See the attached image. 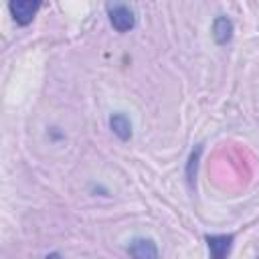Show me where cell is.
<instances>
[{"label": "cell", "instance_id": "277c9868", "mask_svg": "<svg viewBox=\"0 0 259 259\" xmlns=\"http://www.w3.org/2000/svg\"><path fill=\"white\" fill-rule=\"evenodd\" d=\"M127 253L132 259H158V247L152 239H132L127 245Z\"/></svg>", "mask_w": 259, "mask_h": 259}, {"label": "cell", "instance_id": "7a4b0ae2", "mask_svg": "<svg viewBox=\"0 0 259 259\" xmlns=\"http://www.w3.org/2000/svg\"><path fill=\"white\" fill-rule=\"evenodd\" d=\"M38 8H40V4H38V2H32V0H16V2H10V4H8V10H10L12 18H14L16 24H20V26L30 24Z\"/></svg>", "mask_w": 259, "mask_h": 259}, {"label": "cell", "instance_id": "6da1fadb", "mask_svg": "<svg viewBox=\"0 0 259 259\" xmlns=\"http://www.w3.org/2000/svg\"><path fill=\"white\" fill-rule=\"evenodd\" d=\"M107 14L109 22L117 32H127L136 24L134 10L127 4H107Z\"/></svg>", "mask_w": 259, "mask_h": 259}, {"label": "cell", "instance_id": "8992f818", "mask_svg": "<svg viewBox=\"0 0 259 259\" xmlns=\"http://www.w3.org/2000/svg\"><path fill=\"white\" fill-rule=\"evenodd\" d=\"M109 127H111V132L119 138V140H130L132 138V121L127 119V115H123V113H113L111 117H109Z\"/></svg>", "mask_w": 259, "mask_h": 259}, {"label": "cell", "instance_id": "5b68a950", "mask_svg": "<svg viewBox=\"0 0 259 259\" xmlns=\"http://www.w3.org/2000/svg\"><path fill=\"white\" fill-rule=\"evenodd\" d=\"M233 36V22L227 16H217L212 22V38L217 45H227Z\"/></svg>", "mask_w": 259, "mask_h": 259}, {"label": "cell", "instance_id": "ba28073f", "mask_svg": "<svg viewBox=\"0 0 259 259\" xmlns=\"http://www.w3.org/2000/svg\"><path fill=\"white\" fill-rule=\"evenodd\" d=\"M45 259H63V257H61L59 253H49V255H47Z\"/></svg>", "mask_w": 259, "mask_h": 259}, {"label": "cell", "instance_id": "52a82bcc", "mask_svg": "<svg viewBox=\"0 0 259 259\" xmlns=\"http://www.w3.org/2000/svg\"><path fill=\"white\" fill-rule=\"evenodd\" d=\"M200 146L190 154V158H188V164H186V176H188V182H192V178H194V172H196V162H198V156H200Z\"/></svg>", "mask_w": 259, "mask_h": 259}, {"label": "cell", "instance_id": "3957f363", "mask_svg": "<svg viewBox=\"0 0 259 259\" xmlns=\"http://www.w3.org/2000/svg\"><path fill=\"white\" fill-rule=\"evenodd\" d=\"M233 241H235L233 235H206L210 259H227V255L231 253Z\"/></svg>", "mask_w": 259, "mask_h": 259}]
</instances>
